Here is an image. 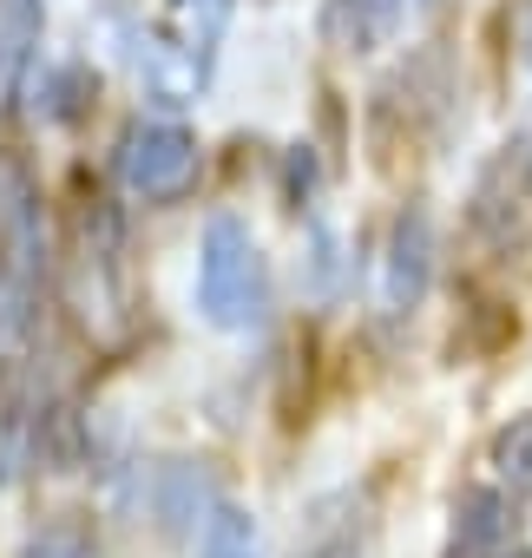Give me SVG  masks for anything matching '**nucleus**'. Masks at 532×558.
<instances>
[{
	"mask_svg": "<svg viewBox=\"0 0 532 558\" xmlns=\"http://www.w3.org/2000/svg\"><path fill=\"white\" fill-rule=\"evenodd\" d=\"M112 8H125V0H112Z\"/></svg>",
	"mask_w": 532,
	"mask_h": 558,
	"instance_id": "nucleus-19",
	"label": "nucleus"
},
{
	"mask_svg": "<svg viewBox=\"0 0 532 558\" xmlns=\"http://www.w3.org/2000/svg\"><path fill=\"white\" fill-rule=\"evenodd\" d=\"M21 558H99V551H93V538H86L73 519H53V525H40V532L21 545Z\"/></svg>",
	"mask_w": 532,
	"mask_h": 558,
	"instance_id": "nucleus-15",
	"label": "nucleus"
},
{
	"mask_svg": "<svg viewBox=\"0 0 532 558\" xmlns=\"http://www.w3.org/2000/svg\"><path fill=\"white\" fill-rule=\"evenodd\" d=\"M316 27H323V40L336 53H368L395 27V8H388V0H323V21Z\"/></svg>",
	"mask_w": 532,
	"mask_h": 558,
	"instance_id": "nucleus-10",
	"label": "nucleus"
},
{
	"mask_svg": "<svg viewBox=\"0 0 532 558\" xmlns=\"http://www.w3.org/2000/svg\"><path fill=\"white\" fill-rule=\"evenodd\" d=\"M47 283V223L34 171L0 151V290H40Z\"/></svg>",
	"mask_w": 532,
	"mask_h": 558,
	"instance_id": "nucleus-4",
	"label": "nucleus"
},
{
	"mask_svg": "<svg viewBox=\"0 0 532 558\" xmlns=\"http://www.w3.org/2000/svg\"><path fill=\"white\" fill-rule=\"evenodd\" d=\"M480 558H532V551H525V545H519V551H506V545H499V551H480Z\"/></svg>",
	"mask_w": 532,
	"mask_h": 558,
	"instance_id": "nucleus-18",
	"label": "nucleus"
},
{
	"mask_svg": "<svg viewBox=\"0 0 532 558\" xmlns=\"http://www.w3.org/2000/svg\"><path fill=\"white\" fill-rule=\"evenodd\" d=\"M493 473L506 493H532V414H512L493 434Z\"/></svg>",
	"mask_w": 532,
	"mask_h": 558,
	"instance_id": "nucleus-12",
	"label": "nucleus"
},
{
	"mask_svg": "<svg viewBox=\"0 0 532 558\" xmlns=\"http://www.w3.org/2000/svg\"><path fill=\"white\" fill-rule=\"evenodd\" d=\"M512 27H519V53H525V66H532V0H519V14H512Z\"/></svg>",
	"mask_w": 532,
	"mask_h": 558,
	"instance_id": "nucleus-17",
	"label": "nucleus"
},
{
	"mask_svg": "<svg viewBox=\"0 0 532 558\" xmlns=\"http://www.w3.org/2000/svg\"><path fill=\"white\" fill-rule=\"evenodd\" d=\"M14 73H21V60L0 47V112H8V99H14Z\"/></svg>",
	"mask_w": 532,
	"mask_h": 558,
	"instance_id": "nucleus-16",
	"label": "nucleus"
},
{
	"mask_svg": "<svg viewBox=\"0 0 532 558\" xmlns=\"http://www.w3.org/2000/svg\"><path fill=\"white\" fill-rule=\"evenodd\" d=\"M223 27H230V0H165V40H178L191 60H204L210 66V53H217V40H223Z\"/></svg>",
	"mask_w": 532,
	"mask_h": 558,
	"instance_id": "nucleus-11",
	"label": "nucleus"
},
{
	"mask_svg": "<svg viewBox=\"0 0 532 558\" xmlns=\"http://www.w3.org/2000/svg\"><path fill=\"white\" fill-rule=\"evenodd\" d=\"M119 184L145 204H178L197 184V138L171 119H132L119 132Z\"/></svg>",
	"mask_w": 532,
	"mask_h": 558,
	"instance_id": "nucleus-3",
	"label": "nucleus"
},
{
	"mask_svg": "<svg viewBox=\"0 0 532 558\" xmlns=\"http://www.w3.org/2000/svg\"><path fill=\"white\" fill-rule=\"evenodd\" d=\"M467 223L493 256H506L532 236V132H512L486 158V171L473 178V197H467Z\"/></svg>",
	"mask_w": 532,
	"mask_h": 558,
	"instance_id": "nucleus-2",
	"label": "nucleus"
},
{
	"mask_svg": "<svg viewBox=\"0 0 532 558\" xmlns=\"http://www.w3.org/2000/svg\"><path fill=\"white\" fill-rule=\"evenodd\" d=\"M454 538H460V558H480V551H499L512 538V506L499 486H467L454 499Z\"/></svg>",
	"mask_w": 532,
	"mask_h": 558,
	"instance_id": "nucleus-9",
	"label": "nucleus"
},
{
	"mask_svg": "<svg viewBox=\"0 0 532 558\" xmlns=\"http://www.w3.org/2000/svg\"><path fill=\"white\" fill-rule=\"evenodd\" d=\"M414 8H427V0H414Z\"/></svg>",
	"mask_w": 532,
	"mask_h": 558,
	"instance_id": "nucleus-20",
	"label": "nucleus"
},
{
	"mask_svg": "<svg viewBox=\"0 0 532 558\" xmlns=\"http://www.w3.org/2000/svg\"><path fill=\"white\" fill-rule=\"evenodd\" d=\"M197 310L217 329H256L270 310V276H263V250L237 217H210L204 223V250H197Z\"/></svg>",
	"mask_w": 532,
	"mask_h": 558,
	"instance_id": "nucleus-1",
	"label": "nucleus"
},
{
	"mask_svg": "<svg viewBox=\"0 0 532 558\" xmlns=\"http://www.w3.org/2000/svg\"><path fill=\"white\" fill-rule=\"evenodd\" d=\"M0 47L27 66V53L40 47V0H0Z\"/></svg>",
	"mask_w": 532,
	"mask_h": 558,
	"instance_id": "nucleus-14",
	"label": "nucleus"
},
{
	"mask_svg": "<svg viewBox=\"0 0 532 558\" xmlns=\"http://www.w3.org/2000/svg\"><path fill=\"white\" fill-rule=\"evenodd\" d=\"M132 73H138V86H145V99H158V106H191L210 66L191 60V53H184L178 40H165V34H132Z\"/></svg>",
	"mask_w": 532,
	"mask_h": 558,
	"instance_id": "nucleus-7",
	"label": "nucleus"
},
{
	"mask_svg": "<svg viewBox=\"0 0 532 558\" xmlns=\"http://www.w3.org/2000/svg\"><path fill=\"white\" fill-rule=\"evenodd\" d=\"M197 558H256V519L243 506H217V519L197 538Z\"/></svg>",
	"mask_w": 532,
	"mask_h": 558,
	"instance_id": "nucleus-13",
	"label": "nucleus"
},
{
	"mask_svg": "<svg viewBox=\"0 0 532 558\" xmlns=\"http://www.w3.org/2000/svg\"><path fill=\"white\" fill-rule=\"evenodd\" d=\"M427 283H434V223H427V210H414V204H408V210L395 217V230H388L382 303H388L395 316H408V310H421Z\"/></svg>",
	"mask_w": 532,
	"mask_h": 558,
	"instance_id": "nucleus-5",
	"label": "nucleus"
},
{
	"mask_svg": "<svg viewBox=\"0 0 532 558\" xmlns=\"http://www.w3.org/2000/svg\"><path fill=\"white\" fill-rule=\"evenodd\" d=\"M447 99H454V66H447L440 47H421V53H408L401 73L382 86V119H388V112H408V125H427V119H440Z\"/></svg>",
	"mask_w": 532,
	"mask_h": 558,
	"instance_id": "nucleus-8",
	"label": "nucleus"
},
{
	"mask_svg": "<svg viewBox=\"0 0 532 558\" xmlns=\"http://www.w3.org/2000/svg\"><path fill=\"white\" fill-rule=\"evenodd\" d=\"M145 499H152V519H158L171 538H204V525H210L217 506H223L217 486H210V473L191 466V460H158Z\"/></svg>",
	"mask_w": 532,
	"mask_h": 558,
	"instance_id": "nucleus-6",
	"label": "nucleus"
}]
</instances>
